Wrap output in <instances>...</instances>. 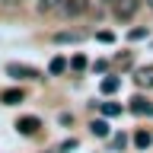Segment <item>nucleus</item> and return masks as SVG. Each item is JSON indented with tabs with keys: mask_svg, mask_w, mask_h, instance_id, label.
<instances>
[{
	"mask_svg": "<svg viewBox=\"0 0 153 153\" xmlns=\"http://www.w3.org/2000/svg\"><path fill=\"white\" fill-rule=\"evenodd\" d=\"M7 74H10V76H16V80H38V76H42L35 67H29V64H10V67H7Z\"/></svg>",
	"mask_w": 153,
	"mask_h": 153,
	"instance_id": "obj_1",
	"label": "nucleus"
},
{
	"mask_svg": "<svg viewBox=\"0 0 153 153\" xmlns=\"http://www.w3.org/2000/svg\"><path fill=\"white\" fill-rule=\"evenodd\" d=\"M140 10V0H115V16L118 19H131Z\"/></svg>",
	"mask_w": 153,
	"mask_h": 153,
	"instance_id": "obj_2",
	"label": "nucleus"
},
{
	"mask_svg": "<svg viewBox=\"0 0 153 153\" xmlns=\"http://www.w3.org/2000/svg\"><path fill=\"white\" fill-rule=\"evenodd\" d=\"M86 10H89V0H64L61 13H64V16H83Z\"/></svg>",
	"mask_w": 153,
	"mask_h": 153,
	"instance_id": "obj_3",
	"label": "nucleus"
},
{
	"mask_svg": "<svg viewBox=\"0 0 153 153\" xmlns=\"http://www.w3.org/2000/svg\"><path fill=\"white\" fill-rule=\"evenodd\" d=\"M16 128H19V134H26V137H32V134L42 128V121H38L35 115H26V118H19L16 121Z\"/></svg>",
	"mask_w": 153,
	"mask_h": 153,
	"instance_id": "obj_4",
	"label": "nucleus"
},
{
	"mask_svg": "<svg viewBox=\"0 0 153 153\" xmlns=\"http://www.w3.org/2000/svg\"><path fill=\"white\" fill-rule=\"evenodd\" d=\"M131 112L134 115H153V102H147L143 96H134L131 99Z\"/></svg>",
	"mask_w": 153,
	"mask_h": 153,
	"instance_id": "obj_5",
	"label": "nucleus"
},
{
	"mask_svg": "<svg viewBox=\"0 0 153 153\" xmlns=\"http://www.w3.org/2000/svg\"><path fill=\"white\" fill-rule=\"evenodd\" d=\"M22 99H26L22 89H7V93H0V102H3V105H19Z\"/></svg>",
	"mask_w": 153,
	"mask_h": 153,
	"instance_id": "obj_6",
	"label": "nucleus"
},
{
	"mask_svg": "<svg viewBox=\"0 0 153 153\" xmlns=\"http://www.w3.org/2000/svg\"><path fill=\"white\" fill-rule=\"evenodd\" d=\"M134 80H137V86H153V67H140Z\"/></svg>",
	"mask_w": 153,
	"mask_h": 153,
	"instance_id": "obj_7",
	"label": "nucleus"
},
{
	"mask_svg": "<svg viewBox=\"0 0 153 153\" xmlns=\"http://www.w3.org/2000/svg\"><path fill=\"white\" fill-rule=\"evenodd\" d=\"M118 86H121V80H118V76H105L102 83H99V89H102L105 96H112V93H118Z\"/></svg>",
	"mask_w": 153,
	"mask_h": 153,
	"instance_id": "obj_8",
	"label": "nucleus"
},
{
	"mask_svg": "<svg viewBox=\"0 0 153 153\" xmlns=\"http://www.w3.org/2000/svg\"><path fill=\"white\" fill-rule=\"evenodd\" d=\"M150 143H153V134L150 131H137V134H134V147H137V150H147Z\"/></svg>",
	"mask_w": 153,
	"mask_h": 153,
	"instance_id": "obj_9",
	"label": "nucleus"
},
{
	"mask_svg": "<svg viewBox=\"0 0 153 153\" xmlns=\"http://www.w3.org/2000/svg\"><path fill=\"white\" fill-rule=\"evenodd\" d=\"M64 0H38V13H51V10H61Z\"/></svg>",
	"mask_w": 153,
	"mask_h": 153,
	"instance_id": "obj_10",
	"label": "nucleus"
},
{
	"mask_svg": "<svg viewBox=\"0 0 153 153\" xmlns=\"http://www.w3.org/2000/svg\"><path fill=\"white\" fill-rule=\"evenodd\" d=\"M89 131H93L96 137H108V124L99 118V121H93V124H89Z\"/></svg>",
	"mask_w": 153,
	"mask_h": 153,
	"instance_id": "obj_11",
	"label": "nucleus"
},
{
	"mask_svg": "<svg viewBox=\"0 0 153 153\" xmlns=\"http://www.w3.org/2000/svg\"><path fill=\"white\" fill-rule=\"evenodd\" d=\"M48 70H51V74H64L67 70V57H54V61L48 64Z\"/></svg>",
	"mask_w": 153,
	"mask_h": 153,
	"instance_id": "obj_12",
	"label": "nucleus"
},
{
	"mask_svg": "<svg viewBox=\"0 0 153 153\" xmlns=\"http://www.w3.org/2000/svg\"><path fill=\"white\" fill-rule=\"evenodd\" d=\"M102 115L115 118V115H121V105H118V102H102Z\"/></svg>",
	"mask_w": 153,
	"mask_h": 153,
	"instance_id": "obj_13",
	"label": "nucleus"
},
{
	"mask_svg": "<svg viewBox=\"0 0 153 153\" xmlns=\"http://www.w3.org/2000/svg\"><path fill=\"white\" fill-rule=\"evenodd\" d=\"M80 38H83L80 32H57V35H54V42H80Z\"/></svg>",
	"mask_w": 153,
	"mask_h": 153,
	"instance_id": "obj_14",
	"label": "nucleus"
},
{
	"mask_svg": "<svg viewBox=\"0 0 153 153\" xmlns=\"http://www.w3.org/2000/svg\"><path fill=\"white\" fill-rule=\"evenodd\" d=\"M70 67H74V70H83V67H86V57H83V54H76L74 61H70Z\"/></svg>",
	"mask_w": 153,
	"mask_h": 153,
	"instance_id": "obj_15",
	"label": "nucleus"
},
{
	"mask_svg": "<svg viewBox=\"0 0 153 153\" xmlns=\"http://www.w3.org/2000/svg\"><path fill=\"white\" fill-rule=\"evenodd\" d=\"M112 143L118 147V150H124V143H128V140H124V134H118V137H112Z\"/></svg>",
	"mask_w": 153,
	"mask_h": 153,
	"instance_id": "obj_16",
	"label": "nucleus"
}]
</instances>
